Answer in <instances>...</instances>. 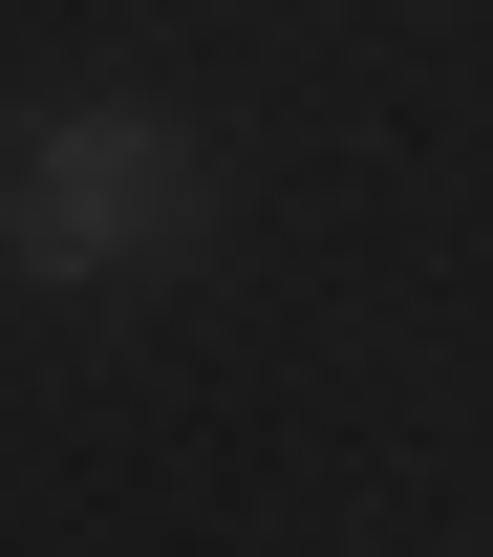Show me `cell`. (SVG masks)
Returning <instances> with one entry per match:
<instances>
[{
    "label": "cell",
    "instance_id": "1",
    "mask_svg": "<svg viewBox=\"0 0 493 557\" xmlns=\"http://www.w3.org/2000/svg\"><path fill=\"white\" fill-rule=\"evenodd\" d=\"M194 236V150L172 108H65V129L22 150V278H130Z\"/></svg>",
    "mask_w": 493,
    "mask_h": 557
}]
</instances>
